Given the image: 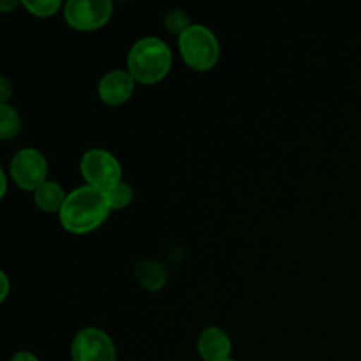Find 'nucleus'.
<instances>
[{"label": "nucleus", "mask_w": 361, "mask_h": 361, "mask_svg": "<svg viewBox=\"0 0 361 361\" xmlns=\"http://www.w3.org/2000/svg\"><path fill=\"white\" fill-rule=\"evenodd\" d=\"M11 361H39V360H37V356L32 355V353L20 351V353H16L13 358H11Z\"/></svg>", "instance_id": "18"}, {"label": "nucleus", "mask_w": 361, "mask_h": 361, "mask_svg": "<svg viewBox=\"0 0 361 361\" xmlns=\"http://www.w3.org/2000/svg\"><path fill=\"white\" fill-rule=\"evenodd\" d=\"M111 208L106 200V194L85 183L67 194L59 217L66 231L73 235H87L101 228Z\"/></svg>", "instance_id": "1"}, {"label": "nucleus", "mask_w": 361, "mask_h": 361, "mask_svg": "<svg viewBox=\"0 0 361 361\" xmlns=\"http://www.w3.org/2000/svg\"><path fill=\"white\" fill-rule=\"evenodd\" d=\"M9 173L21 190H32L42 185L48 176V161L37 148H21L11 159Z\"/></svg>", "instance_id": "6"}, {"label": "nucleus", "mask_w": 361, "mask_h": 361, "mask_svg": "<svg viewBox=\"0 0 361 361\" xmlns=\"http://www.w3.org/2000/svg\"><path fill=\"white\" fill-rule=\"evenodd\" d=\"M134 275L140 286L147 291H161L169 282V270L164 263L155 259H143L134 267Z\"/></svg>", "instance_id": "10"}, {"label": "nucleus", "mask_w": 361, "mask_h": 361, "mask_svg": "<svg viewBox=\"0 0 361 361\" xmlns=\"http://www.w3.org/2000/svg\"><path fill=\"white\" fill-rule=\"evenodd\" d=\"M136 80L130 76L129 71L113 69L108 71L104 76L99 80L97 92L99 97L108 106H122L133 97Z\"/></svg>", "instance_id": "8"}, {"label": "nucleus", "mask_w": 361, "mask_h": 361, "mask_svg": "<svg viewBox=\"0 0 361 361\" xmlns=\"http://www.w3.org/2000/svg\"><path fill=\"white\" fill-rule=\"evenodd\" d=\"M104 194L111 212L126 208L127 204H130V201H133L134 197L133 187H130L127 182H123V180L120 183H116V185H113L111 189L104 190Z\"/></svg>", "instance_id": "13"}, {"label": "nucleus", "mask_w": 361, "mask_h": 361, "mask_svg": "<svg viewBox=\"0 0 361 361\" xmlns=\"http://www.w3.org/2000/svg\"><path fill=\"white\" fill-rule=\"evenodd\" d=\"M178 49L183 62L194 71H210L221 56L217 35L204 25L192 23L178 37Z\"/></svg>", "instance_id": "3"}, {"label": "nucleus", "mask_w": 361, "mask_h": 361, "mask_svg": "<svg viewBox=\"0 0 361 361\" xmlns=\"http://www.w3.org/2000/svg\"><path fill=\"white\" fill-rule=\"evenodd\" d=\"M21 6L35 18H51L62 7L60 0H23Z\"/></svg>", "instance_id": "14"}, {"label": "nucleus", "mask_w": 361, "mask_h": 361, "mask_svg": "<svg viewBox=\"0 0 361 361\" xmlns=\"http://www.w3.org/2000/svg\"><path fill=\"white\" fill-rule=\"evenodd\" d=\"M21 130V118L11 104H0V137L4 141L16 137Z\"/></svg>", "instance_id": "12"}, {"label": "nucleus", "mask_w": 361, "mask_h": 361, "mask_svg": "<svg viewBox=\"0 0 361 361\" xmlns=\"http://www.w3.org/2000/svg\"><path fill=\"white\" fill-rule=\"evenodd\" d=\"M173 55L162 39L147 35L137 39L127 55V71L141 85H155L171 71Z\"/></svg>", "instance_id": "2"}, {"label": "nucleus", "mask_w": 361, "mask_h": 361, "mask_svg": "<svg viewBox=\"0 0 361 361\" xmlns=\"http://www.w3.org/2000/svg\"><path fill=\"white\" fill-rule=\"evenodd\" d=\"M113 16L109 0H69L63 4L67 25L78 32H92L104 27Z\"/></svg>", "instance_id": "5"}, {"label": "nucleus", "mask_w": 361, "mask_h": 361, "mask_svg": "<svg viewBox=\"0 0 361 361\" xmlns=\"http://www.w3.org/2000/svg\"><path fill=\"white\" fill-rule=\"evenodd\" d=\"M231 338L222 328L208 326L197 338V353L204 361H226L231 355Z\"/></svg>", "instance_id": "9"}, {"label": "nucleus", "mask_w": 361, "mask_h": 361, "mask_svg": "<svg viewBox=\"0 0 361 361\" xmlns=\"http://www.w3.org/2000/svg\"><path fill=\"white\" fill-rule=\"evenodd\" d=\"M164 25H166V28L171 32V34H176L180 37V35H182L183 32H185L192 23H190L189 14H187L185 11L171 9L164 16Z\"/></svg>", "instance_id": "15"}, {"label": "nucleus", "mask_w": 361, "mask_h": 361, "mask_svg": "<svg viewBox=\"0 0 361 361\" xmlns=\"http://www.w3.org/2000/svg\"><path fill=\"white\" fill-rule=\"evenodd\" d=\"M11 94H13V83L9 81V78L2 76L0 78V101H2V104H7Z\"/></svg>", "instance_id": "16"}, {"label": "nucleus", "mask_w": 361, "mask_h": 361, "mask_svg": "<svg viewBox=\"0 0 361 361\" xmlns=\"http://www.w3.org/2000/svg\"><path fill=\"white\" fill-rule=\"evenodd\" d=\"M66 190L62 185L51 180H46L39 189L34 190V201L37 204L39 210L46 212V214H55V212L62 210L63 203H66Z\"/></svg>", "instance_id": "11"}, {"label": "nucleus", "mask_w": 361, "mask_h": 361, "mask_svg": "<svg viewBox=\"0 0 361 361\" xmlns=\"http://www.w3.org/2000/svg\"><path fill=\"white\" fill-rule=\"evenodd\" d=\"M14 7H16V2H11V4L0 2V9H2L4 13H7V11H9V9H14Z\"/></svg>", "instance_id": "20"}, {"label": "nucleus", "mask_w": 361, "mask_h": 361, "mask_svg": "<svg viewBox=\"0 0 361 361\" xmlns=\"http://www.w3.org/2000/svg\"><path fill=\"white\" fill-rule=\"evenodd\" d=\"M7 194V175L4 169H0V196H6Z\"/></svg>", "instance_id": "19"}, {"label": "nucleus", "mask_w": 361, "mask_h": 361, "mask_svg": "<svg viewBox=\"0 0 361 361\" xmlns=\"http://www.w3.org/2000/svg\"><path fill=\"white\" fill-rule=\"evenodd\" d=\"M0 284H2V293H0V302L7 298L9 295V279H7L6 271H0Z\"/></svg>", "instance_id": "17"}, {"label": "nucleus", "mask_w": 361, "mask_h": 361, "mask_svg": "<svg viewBox=\"0 0 361 361\" xmlns=\"http://www.w3.org/2000/svg\"><path fill=\"white\" fill-rule=\"evenodd\" d=\"M226 361H236V360H231V358H229V360H226Z\"/></svg>", "instance_id": "21"}, {"label": "nucleus", "mask_w": 361, "mask_h": 361, "mask_svg": "<svg viewBox=\"0 0 361 361\" xmlns=\"http://www.w3.org/2000/svg\"><path fill=\"white\" fill-rule=\"evenodd\" d=\"M73 361H116L113 338L99 328H83L71 344Z\"/></svg>", "instance_id": "7"}, {"label": "nucleus", "mask_w": 361, "mask_h": 361, "mask_svg": "<svg viewBox=\"0 0 361 361\" xmlns=\"http://www.w3.org/2000/svg\"><path fill=\"white\" fill-rule=\"evenodd\" d=\"M80 171L87 185L99 190H108L122 182V166L111 152L104 148H92L83 154Z\"/></svg>", "instance_id": "4"}]
</instances>
